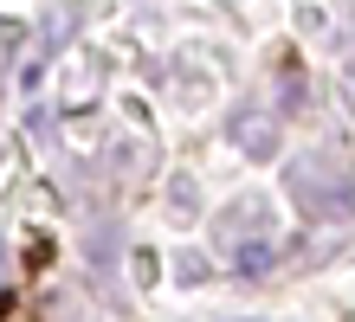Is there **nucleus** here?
Returning a JSON list of instances; mask_svg holds the SVG:
<instances>
[{
  "instance_id": "f257e3e1",
  "label": "nucleus",
  "mask_w": 355,
  "mask_h": 322,
  "mask_svg": "<svg viewBox=\"0 0 355 322\" xmlns=\"http://www.w3.org/2000/svg\"><path fill=\"white\" fill-rule=\"evenodd\" d=\"M233 136H239L245 155H271V123H265L259 110H239V116H233Z\"/></svg>"
}]
</instances>
